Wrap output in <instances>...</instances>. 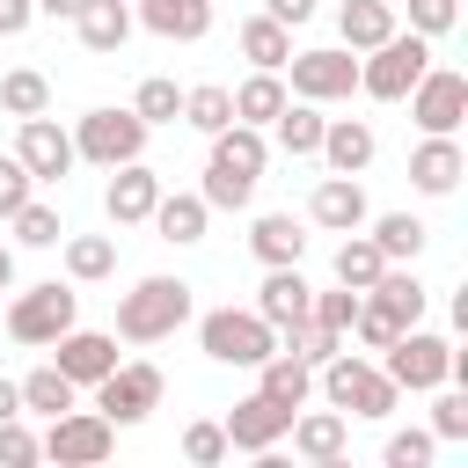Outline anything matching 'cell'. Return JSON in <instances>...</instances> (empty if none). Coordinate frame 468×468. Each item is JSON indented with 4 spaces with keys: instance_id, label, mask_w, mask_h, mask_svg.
Listing matches in <instances>:
<instances>
[{
    "instance_id": "cell-4",
    "label": "cell",
    "mask_w": 468,
    "mask_h": 468,
    "mask_svg": "<svg viewBox=\"0 0 468 468\" xmlns=\"http://www.w3.org/2000/svg\"><path fill=\"white\" fill-rule=\"evenodd\" d=\"M197 344L212 366H263L278 351V329L256 307H212V314H197Z\"/></svg>"
},
{
    "instance_id": "cell-36",
    "label": "cell",
    "mask_w": 468,
    "mask_h": 468,
    "mask_svg": "<svg viewBox=\"0 0 468 468\" xmlns=\"http://www.w3.org/2000/svg\"><path fill=\"white\" fill-rule=\"evenodd\" d=\"M15 388H22V410H37V417H58V410H73V402H80V388H73L58 366H37V373H29V380H15Z\"/></svg>"
},
{
    "instance_id": "cell-46",
    "label": "cell",
    "mask_w": 468,
    "mask_h": 468,
    "mask_svg": "<svg viewBox=\"0 0 468 468\" xmlns=\"http://www.w3.org/2000/svg\"><path fill=\"white\" fill-rule=\"evenodd\" d=\"M183 461H197V468H212V461H227V431L205 417V424H190L183 431Z\"/></svg>"
},
{
    "instance_id": "cell-16",
    "label": "cell",
    "mask_w": 468,
    "mask_h": 468,
    "mask_svg": "<svg viewBox=\"0 0 468 468\" xmlns=\"http://www.w3.org/2000/svg\"><path fill=\"white\" fill-rule=\"evenodd\" d=\"M461 176H468L461 139H453V132H424V146L410 154V183H417L424 197H453V190H461Z\"/></svg>"
},
{
    "instance_id": "cell-33",
    "label": "cell",
    "mask_w": 468,
    "mask_h": 468,
    "mask_svg": "<svg viewBox=\"0 0 468 468\" xmlns=\"http://www.w3.org/2000/svg\"><path fill=\"white\" fill-rule=\"evenodd\" d=\"M117 271V241L110 234H66V278L73 285H95Z\"/></svg>"
},
{
    "instance_id": "cell-15",
    "label": "cell",
    "mask_w": 468,
    "mask_h": 468,
    "mask_svg": "<svg viewBox=\"0 0 468 468\" xmlns=\"http://www.w3.org/2000/svg\"><path fill=\"white\" fill-rule=\"evenodd\" d=\"M44 351H51V366H58L73 388H95V380L117 366V336H102V329H80V322H73L66 336H51Z\"/></svg>"
},
{
    "instance_id": "cell-8",
    "label": "cell",
    "mask_w": 468,
    "mask_h": 468,
    "mask_svg": "<svg viewBox=\"0 0 468 468\" xmlns=\"http://www.w3.org/2000/svg\"><path fill=\"white\" fill-rule=\"evenodd\" d=\"M73 322H80V292L58 285V278L15 292V307H7V336H15V344H51V336H66Z\"/></svg>"
},
{
    "instance_id": "cell-5",
    "label": "cell",
    "mask_w": 468,
    "mask_h": 468,
    "mask_svg": "<svg viewBox=\"0 0 468 468\" xmlns=\"http://www.w3.org/2000/svg\"><path fill=\"white\" fill-rule=\"evenodd\" d=\"M431 66V37H417V29H395V37H380L366 58H358V88L373 95V102H402L410 88H417V73Z\"/></svg>"
},
{
    "instance_id": "cell-50",
    "label": "cell",
    "mask_w": 468,
    "mask_h": 468,
    "mask_svg": "<svg viewBox=\"0 0 468 468\" xmlns=\"http://www.w3.org/2000/svg\"><path fill=\"white\" fill-rule=\"evenodd\" d=\"M37 22V0H0V37H22Z\"/></svg>"
},
{
    "instance_id": "cell-22",
    "label": "cell",
    "mask_w": 468,
    "mask_h": 468,
    "mask_svg": "<svg viewBox=\"0 0 468 468\" xmlns=\"http://www.w3.org/2000/svg\"><path fill=\"white\" fill-rule=\"evenodd\" d=\"M146 219H154V234H161V241L190 249V241H205V219H212V205H205L197 190H161Z\"/></svg>"
},
{
    "instance_id": "cell-13",
    "label": "cell",
    "mask_w": 468,
    "mask_h": 468,
    "mask_svg": "<svg viewBox=\"0 0 468 468\" xmlns=\"http://www.w3.org/2000/svg\"><path fill=\"white\" fill-rule=\"evenodd\" d=\"M15 161H22L37 183H66L80 154H73V132H58V124L37 110V117H22V132H15Z\"/></svg>"
},
{
    "instance_id": "cell-44",
    "label": "cell",
    "mask_w": 468,
    "mask_h": 468,
    "mask_svg": "<svg viewBox=\"0 0 468 468\" xmlns=\"http://www.w3.org/2000/svg\"><path fill=\"white\" fill-rule=\"evenodd\" d=\"M431 395H439V388H431ZM431 439H439V446H461V439H468V395H439V402H431Z\"/></svg>"
},
{
    "instance_id": "cell-43",
    "label": "cell",
    "mask_w": 468,
    "mask_h": 468,
    "mask_svg": "<svg viewBox=\"0 0 468 468\" xmlns=\"http://www.w3.org/2000/svg\"><path fill=\"white\" fill-rule=\"evenodd\" d=\"M307 314H314L322 329H336V336H351V314H358V292H351V285H336V292H314V300H307Z\"/></svg>"
},
{
    "instance_id": "cell-21",
    "label": "cell",
    "mask_w": 468,
    "mask_h": 468,
    "mask_svg": "<svg viewBox=\"0 0 468 468\" xmlns=\"http://www.w3.org/2000/svg\"><path fill=\"white\" fill-rule=\"evenodd\" d=\"M307 219H314V227H329V234H351V227H366L373 212H366V190H358V176H322V183H314V197H307Z\"/></svg>"
},
{
    "instance_id": "cell-51",
    "label": "cell",
    "mask_w": 468,
    "mask_h": 468,
    "mask_svg": "<svg viewBox=\"0 0 468 468\" xmlns=\"http://www.w3.org/2000/svg\"><path fill=\"white\" fill-rule=\"evenodd\" d=\"M0 417H22V388H15L7 373H0Z\"/></svg>"
},
{
    "instance_id": "cell-34",
    "label": "cell",
    "mask_w": 468,
    "mask_h": 468,
    "mask_svg": "<svg viewBox=\"0 0 468 468\" xmlns=\"http://www.w3.org/2000/svg\"><path fill=\"white\" fill-rule=\"evenodd\" d=\"M373 249H380L388 263H417V249H424V219H417V212H380V219H373Z\"/></svg>"
},
{
    "instance_id": "cell-53",
    "label": "cell",
    "mask_w": 468,
    "mask_h": 468,
    "mask_svg": "<svg viewBox=\"0 0 468 468\" xmlns=\"http://www.w3.org/2000/svg\"><path fill=\"white\" fill-rule=\"evenodd\" d=\"M0 292H15V249H0Z\"/></svg>"
},
{
    "instance_id": "cell-48",
    "label": "cell",
    "mask_w": 468,
    "mask_h": 468,
    "mask_svg": "<svg viewBox=\"0 0 468 468\" xmlns=\"http://www.w3.org/2000/svg\"><path fill=\"white\" fill-rule=\"evenodd\" d=\"M29 190H37V176H29V168H22L15 154H0V219H7V212H15V205H22Z\"/></svg>"
},
{
    "instance_id": "cell-3",
    "label": "cell",
    "mask_w": 468,
    "mask_h": 468,
    "mask_svg": "<svg viewBox=\"0 0 468 468\" xmlns=\"http://www.w3.org/2000/svg\"><path fill=\"white\" fill-rule=\"evenodd\" d=\"M190 322V285L183 278H139L124 300H117V336L124 344H161Z\"/></svg>"
},
{
    "instance_id": "cell-49",
    "label": "cell",
    "mask_w": 468,
    "mask_h": 468,
    "mask_svg": "<svg viewBox=\"0 0 468 468\" xmlns=\"http://www.w3.org/2000/svg\"><path fill=\"white\" fill-rule=\"evenodd\" d=\"M263 15L285 22V29H300V22H314V0H263Z\"/></svg>"
},
{
    "instance_id": "cell-37",
    "label": "cell",
    "mask_w": 468,
    "mask_h": 468,
    "mask_svg": "<svg viewBox=\"0 0 468 468\" xmlns=\"http://www.w3.org/2000/svg\"><path fill=\"white\" fill-rule=\"evenodd\" d=\"M0 110H7V117H37V110H51V80H44L37 66L0 73Z\"/></svg>"
},
{
    "instance_id": "cell-47",
    "label": "cell",
    "mask_w": 468,
    "mask_h": 468,
    "mask_svg": "<svg viewBox=\"0 0 468 468\" xmlns=\"http://www.w3.org/2000/svg\"><path fill=\"white\" fill-rule=\"evenodd\" d=\"M461 22V0H410V29L417 37H446Z\"/></svg>"
},
{
    "instance_id": "cell-52",
    "label": "cell",
    "mask_w": 468,
    "mask_h": 468,
    "mask_svg": "<svg viewBox=\"0 0 468 468\" xmlns=\"http://www.w3.org/2000/svg\"><path fill=\"white\" fill-rule=\"evenodd\" d=\"M80 7H88V0H37V15H58V22H73Z\"/></svg>"
},
{
    "instance_id": "cell-17",
    "label": "cell",
    "mask_w": 468,
    "mask_h": 468,
    "mask_svg": "<svg viewBox=\"0 0 468 468\" xmlns=\"http://www.w3.org/2000/svg\"><path fill=\"white\" fill-rule=\"evenodd\" d=\"M154 197H161V176H154L146 161H124V168H110V190H102V212H110V227H146V212H154Z\"/></svg>"
},
{
    "instance_id": "cell-28",
    "label": "cell",
    "mask_w": 468,
    "mask_h": 468,
    "mask_svg": "<svg viewBox=\"0 0 468 468\" xmlns=\"http://www.w3.org/2000/svg\"><path fill=\"white\" fill-rule=\"evenodd\" d=\"M366 300H380V307H388V314H395L402 329H417V322H424V300H431V292L417 285V271H402V263H388V271H380V278L366 285Z\"/></svg>"
},
{
    "instance_id": "cell-40",
    "label": "cell",
    "mask_w": 468,
    "mask_h": 468,
    "mask_svg": "<svg viewBox=\"0 0 468 468\" xmlns=\"http://www.w3.org/2000/svg\"><path fill=\"white\" fill-rule=\"evenodd\" d=\"M132 110H139L146 124H176V117H183V88L154 73V80H139V95H132Z\"/></svg>"
},
{
    "instance_id": "cell-10",
    "label": "cell",
    "mask_w": 468,
    "mask_h": 468,
    "mask_svg": "<svg viewBox=\"0 0 468 468\" xmlns=\"http://www.w3.org/2000/svg\"><path fill=\"white\" fill-rule=\"evenodd\" d=\"M285 73H292L285 95H300V102H351V95H358V51H344V44L292 51Z\"/></svg>"
},
{
    "instance_id": "cell-23",
    "label": "cell",
    "mask_w": 468,
    "mask_h": 468,
    "mask_svg": "<svg viewBox=\"0 0 468 468\" xmlns=\"http://www.w3.org/2000/svg\"><path fill=\"white\" fill-rule=\"evenodd\" d=\"M139 7V22L154 29V37H168V44H197L205 29H212V0H132Z\"/></svg>"
},
{
    "instance_id": "cell-18",
    "label": "cell",
    "mask_w": 468,
    "mask_h": 468,
    "mask_svg": "<svg viewBox=\"0 0 468 468\" xmlns=\"http://www.w3.org/2000/svg\"><path fill=\"white\" fill-rule=\"evenodd\" d=\"M307 300H314V285L300 278V263H271L263 271V285H256V314L285 336L292 322H307Z\"/></svg>"
},
{
    "instance_id": "cell-20",
    "label": "cell",
    "mask_w": 468,
    "mask_h": 468,
    "mask_svg": "<svg viewBox=\"0 0 468 468\" xmlns=\"http://www.w3.org/2000/svg\"><path fill=\"white\" fill-rule=\"evenodd\" d=\"M314 154L329 161V176H366V168H373V154H380V139H373V124H366V117H329Z\"/></svg>"
},
{
    "instance_id": "cell-29",
    "label": "cell",
    "mask_w": 468,
    "mask_h": 468,
    "mask_svg": "<svg viewBox=\"0 0 468 468\" xmlns=\"http://www.w3.org/2000/svg\"><path fill=\"white\" fill-rule=\"evenodd\" d=\"M322 124H329L322 102H300V95H285V110L271 117V132H278V146H285L292 161H307V154L322 146Z\"/></svg>"
},
{
    "instance_id": "cell-25",
    "label": "cell",
    "mask_w": 468,
    "mask_h": 468,
    "mask_svg": "<svg viewBox=\"0 0 468 468\" xmlns=\"http://www.w3.org/2000/svg\"><path fill=\"white\" fill-rule=\"evenodd\" d=\"M73 29H80V44H88L95 58H117L124 37H132V0H88V7L73 15Z\"/></svg>"
},
{
    "instance_id": "cell-6",
    "label": "cell",
    "mask_w": 468,
    "mask_h": 468,
    "mask_svg": "<svg viewBox=\"0 0 468 468\" xmlns=\"http://www.w3.org/2000/svg\"><path fill=\"white\" fill-rule=\"evenodd\" d=\"M380 373H388L395 388H410V395H431V388L453 380V344L417 322V329H402V336L380 351Z\"/></svg>"
},
{
    "instance_id": "cell-38",
    "label": "cell",
    "mask_w": 468,
    "mask_h": 468,
    "mask_svg": "<svg viewBox=\"0 0 468 468\" xmlns=\"http://www.w3.org/2000/svg\"><path fill=\"white\" fill-rule=\"evenodd\" d=\"M183 124H197V132L212 139L219 124H234V95H227L219 80H205V88H183Z\"/></svg>"
},
{
    "instance_id": "cell-24",
    "label": "cell",
    "mask_w": 468,
    "mask_h": 468,
    "mask_svg": "<svg viewBox=\"0 0 468 468\" xmlns=\"http://www.w3.org/2000/svg\"><path fill=\"white\" fill-rule=\"evenodd\" d=\"M256 373H263V380H256V395H271L278 410H307V395H314V366H307V358H292V351L278 344Z\"/></svg>"
},
{
    "instance_id": "cell-27",
    "label": "cell",
    "mask_w": 468,
    "mask_h": 468,
    "mask_svg": "<svg viewBox=\"0 0 468 468\" xmlns=\"http://www.w3.org/2000/svg\"><path fill=\"white\" fill-rule=\"evenodd\" d=\"M402 22H395V0H344L336 7V37H344V51H373L380 37H395Z\"/></svg>"
},
{
    "instance_id": "cell-30",
    "label": "cell",
    "mask_w": 468,
    "mask_h": 468,
    "mask_svg": "<svg viewBox=\"0 0 468 468\" xmlns=\"http://www.w3.org/2000/svg\"><path fill=\"white\" fill-rule=\"evenodd\" d=\"M241 58L263 66V73H285V58H292V29L271 22V15H249V22H241Z\"/></svg>"
},
{
    "instance_id": "cell-32",
    "label": "cell",
    "mask_w": 468,
    "mask_h": 468,
    "mask_svg": "<svg viewBox=\"0 0 468 468\" xmlns=\"http://www.w3.org/2000/svg\"><path fill=\"white\" fill-rule=\"evenodd\" d=\"M7 227H15V241H22V249H58V241H66V219H58V205H44L37 190H29V197L7 212Z\"/></svg>"
},
{
    "instance_id": "cell-42",
    "label": "cell",
    "mask_w": 468,
    "mask_h": 468,
    "mask_svg": "<svg viewBox=\"0 0 468 468\" xmlns=\"http://www.w3.org/2000/svg\"><path fill=\"white\" fill-rule=\"evenodd\" d=\"M431 453H439V439H431V431H417V424H410V431H395V439L380 446V461H388V468H431Z\"/></svg>"
},
{
    "instance_id": "cell-7",
    "label": "cell",
    "mask_w": 468,
    "mask_h": 468,
    "mask_svg": "<svg viewBox=\"0 0 468 468\" xmlns=\"http://www.w3.org/2000/svg\"><path fill=\"white\" fill-rule=\"evenodd\" d=\"M146 117L139 110H88L80 124H73V154L80 161H95V168H124V161H139L146 154Z\"/></svg>"
},
{
    "instance_id": "cell-19",
    "label": "cell",
    "mask_w": 468,
    "mask_h": 468,
    "mask_svg": "<svg viewBox=\"0 0 468 468\" xmlns=\"http://www.w3.org/2000/svg\"><path fill=\"white\" fill-rule=\"evenodd\" d=\"M285 439H292V453H300V461L336 468V461H344V446H351V424H344V410H307V417L292 410Z\"/></svg>"
},
{
    "instance_id": "cell-35",
    "label": "cell",
    "mask_w": 468,
    "mask_h": 468,
    "mask_svg": "<svg viewBox=\"0 0 468 468\" xmlns=\"http://www.w3.org/2000/svg\"><path fill=\"white\" fill-rule=\"evenodd\" d=\"M380 271H388V256L373 249V234H358V227H351V234H344V249H336V285L366 292V285H373Z\"/></svg>"
},
{
    "instance_id": "cell-26",
    "label": "cell",
    "mask_w": 468,
    "mask_h": 468,
    "mask_svg": "<svg viewBox=\"0 0 468 468\" xmlns=\"http://www.w3.org/2000/svg\"><path fill=\"white\" fill-rule=\"evenodd\" d=\"M249 256L271 271V263H300L307 256V227L292 219V212H263L256 227H249Z\"/></svg>"
},
{
    "instance_id": "cell-12",
    "label": "cell",
    "mask_w": 468,
    "mask_h": 468,
    "mask_svg": "<svg viewBox=\"0 0 468 468\" xmlns=\"http://www.w3.org/2000/svg\"><path fill=\"white\" fill-rule=\"evenodd\" d=\"M402 102H410L417 132H461V117H468V73H453V66H424L417 88H410Z\"/></svg>"
},
{
    "instance_id": "cell-39",
    "label": "cell",
    "mask_w": 468,
    "mask_h": 468,
    "mask_svg": "<svg viewBox=\"0 0 468 468\" xmlns=\"http://www.w3.org/2000/svg\"><path fill=\"white\" fill-rule=\"evenodd\" d=\"M278 344H285L292 358H307V366H322V358H336V351H344V336H336V329H322L314 314H307V322H292Z\"/></svg>"
},
{
    "instance_id": "cell-11",
    "label": "cell",
    "mask_w": 468,
    "mask_h": 468,
    "mask_svg": "<svg viewBox=\"0 0 468 468\" xmlns=\"http://www.w3.org/2000/svg\"><path fill=\"white\" fill-rule=\"evenodd\" d=\"M161 366H146V358H117L102 380H95V410L110 417V424H139V417H154L161 410Z\"/></svg>"
},
{
    "instance_id": "cell-1",
    "label": "cell",
    "mask_w": 468,
    "mask_h": 468,
    "mask_svg": "<svg viewBox=\"0 0 468 468\" xmlns=\"http://www.w3.org/2000/svg\"><path fill=\"white\" fill-rule=\"evenodd\" d=\"M263 161H271L263 124H219L197 197H205L212 212H249V197H256V183H263Z\"/></svg>"
},
{
    "instance_id": "cell-9",
    "label": "cell",
    "mask_w": 468,
    "mask_h": 468,
    "mask_svg": "<svg viewBox=\"0 0 468 468\" xmlns=\"http://www.w3.org/2000/svg\"><path fill=\"white\" fill-rule=\"evenodd\" d=\"M44 446V461H58V468H95V461H110V446H117V424L102 417V410H58L51 417V431L37 439Z\"/></svg>"
},
{
    "instance_id": "cell-41",
    "label": "cell",
    "mask_w": 468,
    "mask_h": 468,
    "mask_svg": "<svg viewBox=\"0 0 468 468\" xmlns=\"http://www.w3.org/2000/svg\"><path fill=\"white\" fill-rule=\"evenodd\" d=\"M351 336H358L366 351H388V344L402 336V322H395V314H388L380 300H366V292H358V314H351Z\"/></svg>"
},
{
    "instance_id": "cell-2",
    "label": "cell",
    "mask_w": 468,
    "mask_h": 468,
    "mask_svg": "<svg viewBox=\"0 0 468 468\" xmlns=\"http://www.w3.org/2000/svg\"><path fill=\"white\" fill-rule=\"evenodd\" d=\"M314 388L329 395V410H344V417H395V402H402V388L380 373V366H366L358 351H336V358H322L314 366Z\"/></svg>"
},
{
    "instance_id": "cell-14",
    "label": "cell",
    "mask_w": 468,
    "mask_h": 468,
    "mask_svg": "<svg viewBox=\"0 0 468 468\" xmlns=\"http://www.w3.org/2000/svg\"><path fill=\"white\" fill-rule=\"evenodd\" d=\"M285 424H292V410H278L271 395H241V402L219 417V431H227V453H278Z\"/></svg>"
},
{
    "instance_id": "cell-45",
    "label": "cell",
    "mask_w": 468,
    "mask_h": 468,
    "mask_svg": "<svg viewBox=\"0 0 468 468\" xmlns=\"http://www.w3.org/2000/svg\"><path fill=\"white\" fill-rule=\"evenodd\" d=\"M29 461H44L37 431H29L22 417H0V468H29Z\"/></svg>"
},
{
    "instance_id": "cell-31",
    "label": "cell",
    "mask_w": 468,
    "mask_h": 468,
    "mask_svg": "<svg viewBox=\"0 0 468 468\" xmlns=\"http://www.w3.org/2000/svg\"><path fill=\"white\" fill-rule=\"evenodd\" d=\"M227 95H234V124H271V117L285 110V80L263 73V66H256L241 88H227Z\"/></svg>"
}]
</instances>
